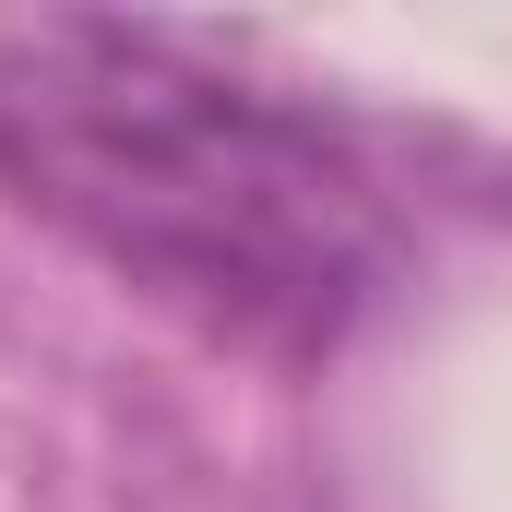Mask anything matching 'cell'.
I'll list each match as a JSON object with an SVG mask.
<instances>
[{
  "label": "cell",
  "instance_id": "1",
  "mask_svg": "<svg viewBox=\"0 0 512 512\" xmlns=\"http://www.w3.org/2000/svg\"><path fill=\"white\" fill-rule=\"evenodd\" d=\"M0 191L131 298L286 370L334 358L393 274L382 179L346 131L108 12L0 36Z\"/></svg>",
  "mask_w": 512,
  "mask_h": 512
}]
</instances>
